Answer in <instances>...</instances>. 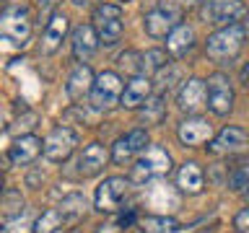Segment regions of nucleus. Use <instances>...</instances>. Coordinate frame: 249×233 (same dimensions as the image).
Returning a JSON list of instances; mask_svg holds the SVG:
<instances>
[{"instance_id": "nucleus-1", "label": "nucleus", "mask_w": 249, "mask_h": 233, "mask_svg": "<svg viewBox=\"0 0 249 233\" xmlns=\"http://www.w3.org/2000/svg\"><path fill=\"white\" fill-rule=\"evenodd\" d=\"M244 39H247L244 23H229V26H221L218 31H213V34L205 39V54L213 62H218V65L231 62V60H236V54L241 52Z\"/></svg>"}, {"instance_id": "nucleus-2", "label": "nucleus", "mask_w": 249, "mask_h": 233, "mask_svg": "<svg viewBox=\"0 0 249 233\" xmlns=\"http://www.w3.org/2000/svg\"><path fill=\"white\" fill-rule=\"evenodd\" d=\"M169 171H171L169 150L161 148V145H151V148H145V150L138 155L135 166H132V171H130V182L132 184H148L151 179L166 176Z\"/></svg>"}, {"instance_id": "nucleus-3", "label": "nucleus", "mask_w": 249, "mask_h": 233, "mask_svg": "<svg viewBox=\"0 0 249 233\" xmlns=\"http://www.w3.org/2000/svg\"><path fill=\"white\" fill-rule=\"evenodd\" d=\"M122 81L114 70H104V73L96 75V83H93V91H91V106L93 112H109V109L120 106L122 101Z\"/></svg>"}, {"instance_id": "nucleus-4", "label": "nucleus", "mask_w": 249, "mask_h": 233, "mask_svg": "<svg viewBox=\"0 0 249 233\" xmlns=\"http://www.w3.org/2000/svg\"><path fill=\"white\" fill-rule=\"evenodd\" d=\"M130 176H109L104 179L99 186H96V194H93V207L99 210V213H117V210H122L124 200H127L130 194Z\"/></svg>"}, {"instance_id": "nucleus-5", "label": "nucleus", "mask_w": 249, "mask_h": 233, "mask_svg": "<svg viewBox=\"0 0 249 233\" xmlns=\"http://www.w3.org/2000/svg\"><path fill=\"white\" fill-rule=\"evenodd\" d=\"M93 29L99 31V39L104 47H114L124 34V21H122V11L120 5L112 3H101L93 11Z\"/></svg>"}, {"instance_id": "nucleus-6", "label": "nucleus", "mask_w": 249, "mask_h": 233, "mask_svg": "<svg viewBox=\"0 0 249 233\" xmlns=\"http://www.w3.org/2000/svg\"><path fill=\"white\" fill-rule=\"evenodd\" d=\"M75 145H78V132L68 124H60L44 137V158L52 163H62L73 155Z\"/></svg>"}, {"instance_id": "nucleus-7", "label": "nucleus", "mask_w": 249, "mask_h": 233, "mask_svg": "<svg viewBox=\"0 0 249 233\" xmlns=\"http://www.w3.org/2000/svg\"><path fill=\"white\" fill-rule=\"evenodd\" d=\"M0 31L5 39H11L13 44H26L31 36V18H29V8L26 5H13L8 8L0 18Z\"/></svg>"}, {"instance_id": "nucleus-8", "label": "nucleus", "mask_w": 249, "mask_h": 233, "mask_svg": "<svg viewBox=\"0 0 249 233\" xmlns=\"http://www.w3.org/2000/svg\"><path fill=\"white\" fill-rule=\"evenodd\" d=\"M208 106L215 116H226L233 109V85L226 73H213L208 78Z\"/></svg>"}, {"instance_id": "nucleus-9", "label": "nucleus", "mask_w": 249, "mask_h": 233, "mask_svg": "<svg viewBox=\"0 0 249 233\" xmlns=\"http://www.w3.org/2000/svg\"><path fill=\"white\" fill-rule=\"evenodd\" d=\"M247 145H249V132L244 127H239V124H229V127H223L208 143V153H213V155H233V153L247 150Z\"/></svg>"}, {"instance_id": "nucleus-10", "label": "nucleus", "mask_w": 249, "mask_h": 233, "mask_svg": "<svg viewBox=\"0 0 249 233\" xmlns=\"http://www.w3.org/2000/svg\"><path fill=\"white\" fill-rule=\"evenodd\" d=\"M145 145H148V130H145V127L130 130L127 135H122V137L112 145V161L117 163V166H124V163H130L135 155L143 153Z\"/></svg>"}, {"instance_id": "nucleus-11", "label": "nucleus", "mask_w": 249, "mask_h": 233, "mask_svg": "<svg viewBox=\"0 0 249 233\" xmlns=\"http://www.w3.org/2000/svg\"><path fill=\"white\" fill-rule=\"evenodd\" d=\"M177 137L184 148H195L213 140V124L205 116H187V119L177 127Z\"/></svg>"}, {"instance_id": "nucleus-12", "label": "nucleus", "mask_w": 249, "mask_h": 233, "mask_svg": "<svg viewBox=\"0 0 249 233\" xmlns=\"http://www.w3.org/2000/svg\"><path fill=\"white\" fill-rule=\"evenodd\" d=\"M208 101V81H200V78H190L184 81V85L179 88V96H177V104L184 114H195L200 112Z\"/></svg>"}, {"instance_id": "nucleus-13", "label": "nucleus", "mask_w": 249, "mask_h": 233, "mask_svg": "<svg viewBox=\"0 0 249 233\" xmlns=\"http://www.w3.org/2000/svg\"><path fill=\"white\" fill-rule=\"evenodd\" d=\"M39 153H44V140H39L36 135H18L8 148V161L16 166H29L39 158Z\"/></svg>"}, {"instance_id": "nucleus-14", "label": "nucleus", "mask_w": 249, "mask_h": 233, "mask_svg": "<svg viewBox=\"0 0 249 233\" xmlns=\"http://www.w3.org/2000/svg\"><path fill=\"white\" fill-rule=\"evenodd\" d=\"M70 44H73V57L81 60V62H86L89 57H93V54H96L101 39H99V31L93 29V26H89V23H81V26L73 29Z\"/></svg>"}, {"instance_id": "nucleus-15", "label": "nucleus", "mask_w": 249, "mask_h": 233, "mask_svg": "<svg viewBox=\"0 0 249 233\" xmlns=\"http://www.w3.org/2000/svg\"><path fill=\"white\" fill-rule=\"evenodd\" d=\"M247 13L244 0H210L208 3V18L218 26L239 23V18Z\"/></svg>"}, {"instance_id": "nucleus-16", "label": "nucleus", "mask_w": 249, "mask_h": 233, "mask_svg": "<svg viewBox=\"0 0 249 233\" xmlns=\"http://www.w3.org/2000/svg\"><path fill=\"white\" fill-rule=\"evenodd\" d=\"M109 150L101 143H91L83 148V153L78 155V174L81 176H96L104 171V166L109 163Z\"/></svg>"}, {"instance_id": "nucleus-17", "label": "nucleus", "mask_w": 249, "mask_h": 233, "mask_svg": "<svg viewBox=\"0 0 249 233\" xmlns=\"http://www.w3.org/2000/svg\"><path fill=\"white\" fill-rule=\"evenodd\" d=\"M65 34H68V18L62 13H52V18L47 21V26H44L42 42H39V52L54 54L62 47V42H65Z\"/></svg>"}, {"instance_id": "nucleus-18", "label": "nucleus", "mask_w": 249, "mask_h": 233, "mask_svg": "<svg viewBox=\"0 0 249 233\" xmlns=\"http://www.w3.org/2000/svg\"><path fill=\"white\" fill-rule=\"evenodd\" d=\"M151 91H153L151 78H148V75H132L130 83L124 85V93H122L120 106H122V109H140L148 99L153 96Z\"/></svg>"}, {"instance_id": "nucleus-19", "label": "nucleus", "mask_w": 249, "mask_h": 233, "mask_svg": "<svg viewBox=\"0 0 249 233\" xmlns=\"http://www.w3.org/2000/svg\"><path fill=\"white\" fill-rule=\"evenodd\" d=\"M93 83H96V75H93V70H91L89 65H78L73 73H70L68 85H65L68 99H70V101H83L86 96H91Z\"/></svg>"}, {"instance_id": "nucleus-20", "label": "nucleus", "mask_w": 249, "mask_h": 233, "mask_svg": "<svg viewBox=\"0 0 249 233\" xmlns=\"http://www.w3.org/2000/svg\"><path fill=\"white\" fill-rule=\"evenodd\" d=\"M177 186H179V192H184V194H200L202 186H205V174H202V168L195 161L182 163V168L177 171Z\"/></svg>"}, {"instance_id": "nucleus-21", "label": "nucleus", "mask_w": 249, "mask_h": 233, "mask_svg": "<svg viewBox=\"0 0 249 233\" xmlns=\"http://www.w3.org/2000/svg\"><path fill=\"white\" fill-rule=\"evenodd\" d=\"M143 26H145V34H148V36H153V39L169 36V34H171V29L177 26V23H174V13H171L169 8H156V11L145 13Z\"/></svg>"}, {"instance_id": "nucleus-22", "label": "nucleus", "mask_w": 249, "mask_h": 233, "mask_svg": "<svg viewBox=\"0 0 249 233\" xmlns=\"http://www.w3.org/2000/svg\"><path fill=\"white\" fill-rule=\"evenodd\" d=\"M195 47V31L187 23H177L171 29V34L166 36V50L174 54V57H184L187 52H192Z\"/></svg>"}, {"instance_id": "nucleus-23", "label": "nucleus", "mask_w": 249, "mask_h": 233, "mask_svg": "<svg viewBox=\"0 0 249 233\" xmlns=\"http://www.w3.org/2000/svg\"><path fill=\"white\" fill-rule=\"evenodd\" d=\"M60 213H62V223H65V231H70V228H75L78 223L83 220V215H86V197L83 194H68L65 200L60 202Z\"/></svg>"}, {"instance_id": "nucleus-24", "label": "nucleus", "mask_w": 249, "mask_h": 233, "mask_svg": "<svg viewBox=\"0 0 249 233\" xmlns=\"http://www.w3.org/2000/svg\"><path fill=\"white\" fill-rule=\"evenodd\" d=\"M163 116H166V99H163V93L151 96L143 106L138 109V119L143 124H161Z\"/></svg>"}, {"instance_id": "nucleus-25", "label": "nucleus", "mask_w": 249, "mask_h": 233, "mask_svg": "<svg viewBox=\"0 0 249 233\" xmlns=\"http://www.w3.org/2000/svg\"><path fill=\"white\" fill-rule=\"evenodd\" d=\"M140 228L143 233H177L179 223L171 215H145L140 220Z\"/></svg>"}, {"instance_id": "nucleus-26", "label": "nucleus", "mask_w": 249, "mask_h": 233, "mask_svg": "<svg viewBox=\"0 0 249 233\" xmlns=\"http://www.w3.org/2000/svg\"><path fill=\"white\" fill-rule=\"evenodd\" d=\"M60 228H65V223H62V213H60V207H52V210H44V213L34 220L31 233H54Z\"/></svg>"}, {"instance_id": "nucleus-27", "label": "nucleus", "mask_w": 249, "mask_h": 233, "mask_svg": "<svg viewBox=\"0 0 249 233\" xmlns=\"http://www.w3.org/2000/svg\"><path fill=\"white\" fill-rule=\"evenodd\" d=\"M23 213V197H21V192L18 189H5L3 194V217H5V223H11L16 215H21Z\"/></svg>"}, {"instance_id": "nucleus-28", "label": "nucleus", "mask_w": 249, "mask_h": 233, "mask_svg": "<svg viewBox=\"0 0 249 233\" xmlns=\"http://www.w3.org/2000/svg\"><path fill=\"white\" fill-rule=\"evenodd\" d=\"M166 65H169V57H166V52H163V50H148V52H143V75L161 73Z\"/></svg>"}, {"instance_id": "nucleus-29", "label": "nucleus", "mask_w": 249, "mask_h": 233, "mask_svg": "<svg viewBox=\"0 0 249 233\" xmlns=\"http://www.w3.org/2000/svg\"><path fill=\"white\" fill-rule=\"evenodd\" d=\"M36 124H39V114L29 112V109H21V116L16 119L13 127H5V132H13L16 137L18 135H31V130H34Z\"/></svg>"}, {"instance_id": "nucleus-30", "label": "nucleus", "mask_w": 249, "mask_h": 233, "mask_svg": "<svg viewBox=\"0 0 249 233\" xmlns=\"http://www.w3.org/2000/svg\"><path fill=\"white\" fill-rule=\"evenodd\" d=\"M249 186V161H239L229 174V189L231 192H241Z\"/></svg>"}, {"instance_id": "nucleus-31", "label": "nucleus", "mask_w": 249, "mask_h": 233, "mask_svg": "<svg viewBox=\"0 0 249 233\" xmlns=\"http://www.w3.org/2000/svg\"><path fill=\"white\" fill-rule=\"evenodd\" d=\"M117 65H120L122 70H127L130 75H143V54L138 52H122L120 60H117Z\"/></svg>"}, {"instance_id": "nucleus-32", "label": "nucleus", "mask_w": 249, "mask_h": 233, "mask_svg": "<svg viewBox=\"0 0 249 233\" xmlns=\"http://www.w3.org/2000/svg\"><path fill=\"white\" fill-rule=\"evenodd\" d=\"M233 228H236V233H249V207L236 213V217H233Z\"/></svg>"}, {"instance_id": "nucleus-33", "label": "nucleus", "mask_w": 249, "mask_h": 233, "mask_svg": "<svg viewBox=\"0 0 249 233\" xmlns=\"http://www.w3.org/2000/svg\"><path fill=\"white\" fill-rule=\"evenodd\" d=\"M120 228H122L120 223H107V225H99L96 233H120Z\"/></svg>"}, {"instance_id": "nucleus-34", "label": "nucleus", "mask_w": 249, "mask_h": 233, "mask_svg": "<svg viewBox=\"0 0 249 233\" xmlns=\"http://www.w3.org/2000/svg\"><path fill=\"white\" fill-rule=\"evenodd\" d=\"M57 3H60V0H39V5H42V8H54Z\"/></svg>"}, {"instance_id": "nucleus-35", "label": "nucleus", "mask_w": 249, "mask_h": 233, "mask_svg": "<svg viewBox=\"0 0 249 233\" xmlns=\"http://www.w3.org/2000/svg\"><path fill=\"white\" fill-rule=\"evenodd\" d=\"M179 3H182V5H190V8H192V5H200L202 0H179Z\"/></svg>"}, {"instance_id": "nucleus-36", "label": "nucleus", "mask_w": 249, "mask_h": 233, "mask_svg": "<svg viewBox=\"0 0 249 233\" xmlns=\"http://www.w3.org/2000/svg\"><path fill=\"white\" fill-rule=\"evenodd\" d=\"M89 3H91V0H73V5H78V8H86Z\"/></svg>"}, {"instance_id": "nucleus-37", "label": "nucleus", "mask_w": 249, "mask_h": 233, "mask_svg": "<svg viewBox=\"0 0 249 233\" xmlns=\"http://www.w3.org/2000/svg\"><path fill=\"white\" fill-rule=\"evenodd\" d=\"M244 85L249 88V67H244Z\"/></svg>"}, {"instance_id": "nucleus-38", "label": "nucleus", "mask_w": 249, "mask_h": 233, "mask_svg": "<svg viewBox=\"0 0 249 233\" xmlns=\"http://www.w3.org/2000/svg\"><path fill=\"white\" fill-rule=\"evenodd\" d=\"M247 202H249V186H247Z\"/></svg>"}, {"instance_id": "nucleus-39", "label": "nucleus", "mask_w": 249, "mask_h": 233, "mask_svg": "<svg viewBox=\"0 0 249 233\" xmlns=\"http://www.w3.org/2000/svg\"><path fill=\"white\" fill-rule=\"evenodd\" d=\"M120 3H130V0H120Z\"/></svg>"}]
</instances>
